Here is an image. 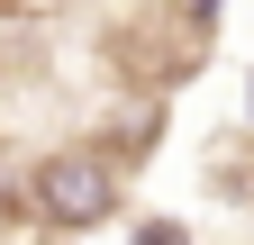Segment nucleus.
<instances>
[{"label": "nucleus", "instance_id": "nucleus-1", "mask_svg": "<svg viewBox=\"0 0 254 245\" xmlns=\"http://www.w3.org/2000/svg\"><path fill=\"white\" fill-rule=\"evenodd\" d=\"M27 191H37V218L46 227H100V218H118L127 173H118V155H100V145H55Z\"/></svg>", "mask_w": 254, "mask_h": 245}, {"label": "nucleus", "instance_id": "nucleus-2", "mask_svg": "<svg viewBox=\"0 0 254 245\" xmlns=\"http://www.w3.org/2000/svg\"><path fill=\"white\" fill-rule=\"evenodd\" d=\"M0 245H46V218H37V209H9V200H0Z\"/></svg>", "mask_w": 254, "mask_h": 245}]
</instances>
